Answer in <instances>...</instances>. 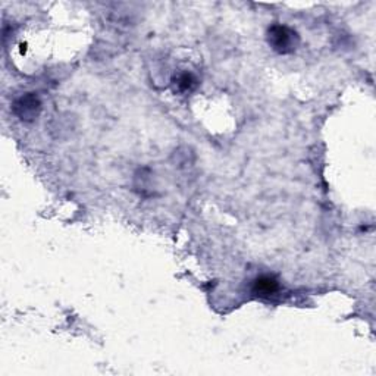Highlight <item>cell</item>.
<instances>
[{"mask_svg":"<svg viewBox=\"0 0 376 376\" xmlns=\"http://www.w3.org/2000/svg\"><path fill=\"white\" fill-rule=\"evenodd\" d=\"M172 85L175 92L181 94H188V93H193L197 89L198 80L194 74H191V72L182 71L172 78Z\"/></svg>","mask_w":376,"mask_h":376,"instance_id":"cell-4","label":"cell"},{"mask_svg":"<svg viewBox=\"0 0 376 376\" xmlns=\"http://www.w3.org/2000/svg\"><path fill=\"white\" fill-rule=\"evenodd\" d=\"M268 43L273 52L278 55H291L300 45L298 34L288 25L273 24L268 28Z\"/></svg>","mask_w":376,"mask_h":376,"instance_id":"cell-1","label":"cell"},{"mask_svg":"<svg viewBox=\"0 0 376 376\" xmlns=\"http://www.w3.org/2000/svg\"><path fill=\"white\" fill-rule=\"evenodd\" d=\"M280 291H281L280 281L272 277V275H260V277H257L252 282V293L259 298L269 300L277 296Z\"/></svg>","mask_w":376,"mask_h":376,"instance_id":"cell-3","label":"cell"},{"mask_svg":"<svg viewBox=\"0 0 376 376\" xmlns=\"http://www.w3.org/2000/svg\"><path fill=\"white\" fill-rule=\"evenodd\" d=\"M12 112L21 121L33 122L41 112V100L36 93H27L13 102Z\"/></svg>","mask_w":376,"mask_h":376,"instance_id":"cell-2","label":"cell"}]
</instances>
